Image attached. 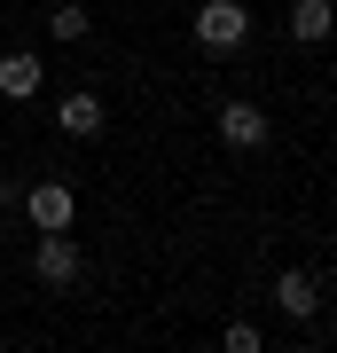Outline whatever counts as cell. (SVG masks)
I'll use <instances>...</instances> for the list:
<instances>
[{
    "instance_id": "30bf717a",
    "label": "cell",
    "mask_w": 337,
    "mask_h": 353,
    "mask_svg": "<svg viewBox=\"0 0 337 353\" xmlns=\"http://www.w3.org/2000/svg\"><path fill=\"white\" fill-rule=\"evenodd\" d=\"M267 338H259V322H227V353H259Z\"/></svg>"
},
{
    "instance_id": "52a82bcc",
    "label": "cell",
    "mask_w": 337,
    "mask_h": 353,
    "mask_svg": "<svg viewBox=\"0 0 337 353\" xmlns=\"http://www.w3.org/2000/svg\"><path fill=\"white\" fill-rule=\"evenodd\" d=\"M102 118H110V110H102V94H87V87H71V94L55 102V126L71 134V141H94V134H102Z\"/></svg>"
},
{
    "instance_id": "ba28073f",
    "label": "cell",
    "mask_w": 337,
    "mask_h": 353,
    "mask_svg": "<svg viewBox=\"0 0 337 353\" xmlns=\"http://www.w3.org/2000/svg\"><path fill=\"white\" fill-rule=\"evenodd\" d=\"M329 32H337V8H329V0H290V39H298V48H322Z\"/></svg>"
},
{
    "instance_id": "3957f363",
    "label": "cell",
    "mask_w": 337,
    "mask_h": 353,
    "mask_svg": "<svg viewBox=\"0 0 337 353\" xmlns=\"http://www.w3.org/2000/svg\"><path fill=\"white\" fill-rule=\"evenodd\" d=\"M267 134H275V118H267L259 110V102H220V141H227V150H267Z\"/></svg>"
},
{
    "instance_id": "8992f818",
    "label": "cell",
    "mask_w": 337,
    "mask_h": 353,
    "mask_svg": "<svg viewBox=\"0 0 337 353\" xmlns=\"http://www.w3.org/2000/svg\"><path fill=\"white\" fill-rule=\"evenodd\" d=\"M275 306L290 322H314V314H322V283H314L306 267H283V275H275Z\"/></svg>"
},
{
    "instance_id": "5b68a950",
    "label": "cell",
    "mask_w": 337,
    "mask_h": 353,
    "mask_svg": "<svg viewBox=\"0 0 337 353\" xmlns=\"http://www.w3.org/2000/svg\"><path fill=\"white\" fill-rule=\"evenodd\" d=\"M39 87H48V63H39L32 48H0V94H8V102H32Z\"/></svg>"
},
{
    "instance_id": "6da1fadb",
    "label": "cell",
    "mask_w": 337,
    "mask_h": 353,
    "mask_svg": "<svg viewBox=\"0 0 337 353\" xmlns=\"http://www.w3.org/2000/svg\"><path fill=\"white\" fill-rule=\"evenodd\" d=\"M196 48L204 55H243L251 48V8L243 0H196Z\"/></svg>"
},
{
    "instance_id": "277c9868",
    "label": "cell",
    "mask_w": 337,
    "mask_h": 353,
    "mask_svg": "<svg viewBox=\"0 0 337 353\" xmlns=\"http://www.w3.org/2000/svg\"><path fill=\"white\" fill-rule=\"evenodd\" d=\"M24 212H32V228H71L79 220V196H71V181H32Z\"/></svg>"
},
{
    "instance_id": "7a4b0ae2",
    "label": "cell",
    "mask_w": 337,
    "mask_h": 353,
    "mask_svg": "<svg viewBox=\"0 0 337 353\" xmlns=\"http://www.w3.org/2000/svg\"><path fill=\"white\" fill-rule=\"evenodd\" d=\"M32 275L39 283H79V243H71V228H39V243H32Z\"/></svg>"
},
{
    "instance_id": "9c48e42d",
    "label": "cell",
    "mask_w": 337,
    "mask_h": 353,
    "mask_svg": "<svg viewBox=\"0 0 337 353\" xmlns=\"http://www.w3.org/2000/svg\"><path fill=\"white\" fill-rule=\"evenodd\" d=\"M87 24H94V16L79 8V0H55V16H48V32H55V39H87Z\"/></svg>"
}]
</instances>
